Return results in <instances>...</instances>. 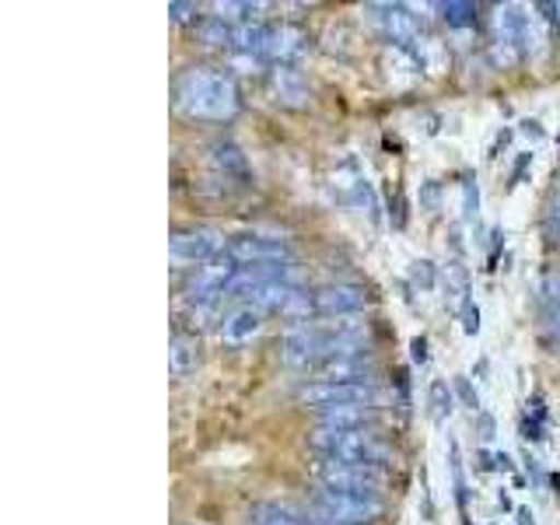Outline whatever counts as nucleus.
Listing matches in <instances>:
<instances>
[{
  "label": "nucleus",
  "instance_id": "obj_1",
  "mask_svg": "<svg viewBox=\"0 0 560 525\" xmlns=\"http://www.w3.org/2000/svg\"><path fill=\"white\" fill-rule=\"evenodd\" d=\"M175 109L186 119H207V122H224L242 109V92L235 78L224 67H186L175 78Z\"/></svg>",
  "mask_w": 560,
  "mask_h": 525
},
{
  "label": "nucleus",
  "instance_id": "obj_2",
  "mask_svg": "<svg viewBox=\"0 0 560 525\" xmlns=\"http://www.w3.org/2000/svg\"><path fill=\"white\" fill-rule=\"evenodd\" d=\"M308 445L315 452H323L326 459H340V463H361V466H378L389 469L396 463V452L389 442H382L372 431H329L319 428L308 434Z\"/></svg>",
  "mask_w": 560,
  "mask_h": 525
},
{
  "label": "nucleus",
  "instance_id": "obj_3",
  "mask_svg": "<svg viewBox=\"0 0 560 525\" xmlns=\"http://www.w3.org/2000/svg\"><path fill=\"white\" fill-rule=\"evenodd\" d=\"M315 518L347 522V525H368L385 515V501L375 494H361V490H329L319 487L312 498Z\"/></svg>",
  "mask_w": 560,
  "mask_h": 525
},
{
  "label": "nucleus",
  "instance_id": "obj_4",
  "mask_svg": "<svg viewBox=\"0 0 560 525\" xmlns=\"http://www.w3.org/2000/svg\"><path fill=\"white\" fill-rule=\"evenodd\" d=\"M378 385L375 382H308L298 389V399L319 410H332V407H375L378 402Z\"/></svg>",
  "mask_w": 560,
  "mask_h": 525
},
{
  "label": "nucleus",
  "instance_id": "obj_5",
  "mask_svg": "<svg viewBox=\"0 0 560 525\" xmlns=\"http://www.w3.org/2000/svg\"><path fill=\"white\" fill-rule=\"evenodd\" d=\"M312 477L319 480V487H329V490H361V494H375L378 498L382 487L389 483V469L323 459V463L312 466Z\"/></svg>",
  "mask_w": 560,
  "mask_h": 525
},
{
  "label": "nucleus",
  "instance_id": "obj_6",
  "mask_svg": "<svg viewBox=\"0 0 560 525\" xmlns=\"http://www.w3.org/2000/svg\"><path fill=\"white\" fill-rule=\"evenodd\" d=\"M228 249L214 228H175L168 238V253L175 262H210Z\"/></svg>",
  "mask_w": 560,
  "mask_h": 525
},
{
  "label": "nucleus",
  "instance_id": "obj_7",
  "mask_svg": "<svg viewBox=\"0 0 560 525\" xmlns=\"http://www.w3.org/2000/svg\"><path fill=\"white\" fill-rule=\"evenodd\" d=\"M224 253L232 256L238 267H262V262H288L291 245L277 235H235L228 242Z\"/></svg>",
  "mask_w": 560,
  "mask_h": 525
},
{
  "label": "nucleus",
  "instance_id": "obj_8",
  "mask_svg": "<svg viewBox=\"0 0 560 525\" xmlns=\"http://www.w3.org/2000/svg\"><path fill=\"white\" fill-rule=\"evenodd\" d=\"M280 361L291 368H315L323 361V332L315 323H294L280 337Z\"/></svg>",
  "mask_w": 560,
  "mask_h": 525
},
{
  "label": "nucleus",
  "instance_id": "obj_9",
  "mask_svg": "<svg viewBox=\"0 0 560 525\" xmlns=\"http://www.w3.org/2000/svg\"><path fill=\"white\" fill-rule=\"evenodd\" d=\"M368 291L361 284H350V280H340V284H326L312 294V308L315 315H329V319H343V315H358L361 308H368Z\"/></svg>",
  "mask_w": 560,
  "mask_h": 525
},
{
  "label": "nucleus",
  "instance_id": "obj_10",
  "mask_svg": "<svg viewBox=\"0 0 560 525\" xmlns=\"http://www.w3.org/2000/svg\"><path fill=\"white\" fill-rule=\"evenodd\" d=\"M308 52V32L294 22H280V25H270V39H267V49H262V57L273 60V67H294V60H302Z\"/></svg>",
  "mask_w": 560,
  "mask_h": 525
},
{
  "label": "nucleus",
  "instance_id": "obj_11",
  "mask_svg": "<svg viewBox=\"0 0 560 525\" xmlns=\"http://www.w3.org/2000/svg\"><path fill=\"white\" fill-rule=\"evenodd\" d=\"M315 382H375V354H343L319 361Z\"/></svg>",
  "mask_w": 560,
  "mask_h": 525
},
{
  "label": "nucleus",
  "instance_id": "obj_12",
  "mask_svg": "<svg viewBox=\"0 0 560 525\" xmlns=\"http://www.w3.org/2000/svg\"><path fill=\"white\" fill-rule=\"evenodd\" d=\"M332 189H337V197L343 203H350V207L368 210V214H375V210H378L372 183L364 179V172L354 162H343L337 172H332Z\"/></svg>",
  "mask_w": 560,
  "mask_h": 525
},
{
  "label": "nucleus",
  "instance_id": "obj_13",
  "mask_svg": "<svg viewBox=\"0 0 560 525\" xmlns=\"http://www.w3.org/2000/svg\"><path fill=\"white\" fill-rule=\"evenodd\" d=\"M375 28L393 43H413L417 39V18L407 4H368Z\"/></svg>",
  "mask_w": 560,
  "mask_h": 525
},
{
  "label": "nucleus",
  "instance_id": "obj_14",
  "mask_svg": "<svg viewBox=\"0 0 560 525\" xmlns=\"http://www.w3.org/2000/svg\"><path fill=\"white\" fill-rule=\"evenodd\" d=\"M267 81H270V95L280 105H288V109H305L308 98H312L308 81L298 67H273Z\"/></svg>",
  "mask_w": 560,
  "mask_h": 525
},
{
  "label": "nucleus",
  "instance_id": "obj_15",
  "mask_svg": "<svg viewBox=\"0 0 560 525\" xmlns=\"http://www.w3.org/2000/svg\"><path fill=\"white\" fill-rule=\"evenodd\" d=\"M259 332H262V312L256 305H242L224 319L221 340L228 347H245V343H253Z\"/></svg>",
  "mask_w": 560,
  "mask_h": 525
},
{
  "label": "nucleus",
  "instance_id": "obj_16",
  "mask_svg": "<svg viewBox=\"0 0 560 525\" xmlns=\"http://www.w3.org/2000/svg\"><path fill=\"white\" fill-rule=\"evenodd\" d=\"M200 361H203L200 340L192 337V332H179V329H175V337L168 340V372L175 378H189L200 368Z\"/></svg>",
  "mask_w": 560,
  "mask_h": 525
},
{
  "label": "nucleus",
  "instance_id": "obj_17",
  "mask_svg": "<svg viewBox=\"0 0 560 525\" xmlns=\"http://www.w3.org/2000/svg\"><path fill=\"white\" fill-rule=\"evenodd\" d=\"M378 413L375 407H332V410H319V428L329 431H364V424H372Z\"/></svg>",
  "mask_w": 560,
  "mask_h": 525
},
{
  "label": "nucleus",
  "instance_id": "obj_18",
  "mask_svg": "<svg viewBox=\"0 0 560 525\" xmlns=\"http://www.w3.org/2000/svg\"><path fill=\"white\" fill-rule=\"evenodd\" d=\"M210 162H214V168L224 175V179L249 183V162H245V154L238 151V144H232V140H218V144L210 148Z\"/></svg>",
  "mask_w": 560,
  "mask_h": 525
},
{
  "label": "nucleus",
  "instance_id": "obj_19",
  "mask_svg": "<svg viewBox=\"0 0 560 525\" xmlns=\"http://www.w3.org/2000/svg\"><path fill=\"white\" fill-rule=\"evenodd\" d=\"M221 323V302H189L186 315H183V326L179 332H203V329H214Z\"/></svg>",
  "mask_w": 560,
  "mask_h": 525
},
{
  "label": "nucleus",
  "instance_id": "obj_20",
  "mask_svg": "<svg viewBox=\"0 0 560 525\" xmlns=\"http://www.w3.org/2000/svg\"><path fill=\"white\" fill-rule=\"evenodd\" d=\"M267 39H270V25H262V22H242L235 28L232 46L238 52H259V57H262V49H267Z\"/></svg>",
  "mask_w": 560,
  "mask_h": 525
},
{
  "label": "nucleus",
  "instance_id": "obj_21",
  "mask_svg": "<svg viewBox=\"0 0 560 525\" xmlns=\"http://www.w3.org/2000/svg\"><path fill=\"white\" fill-rule=\"evenodd\" d=\"M197 39L207 46V49H221V46H232L235 39V28H228V22H221V18H203V22L197 25Z\"/></svg>",
  "mask_w": 560,
  "mask_h": 525
},
{
  "label": "nucleus",
  "instance_id": "obj_22",
  "mask_svg": "<svg viewBox=\"0 0 560 525\" xmlns=\"http://www.w3.org/2000/svg\"><path fill=\"white\" fill-rule=\"evenodd\" d=\"M253 525H312V518L294 515L291 508H280V504H256Z\"/></svg>",
  "mask_w": 560,
  "mask_h": 525
},
{
  "label": "nucleus",
  "instance_id": "obj_23",
  "mask_svg": "<svg viewBox=\"0 0 560 525\" xmlns=\"http://www.w3.org/2000/svg\"><path fill=\"white\" fill-rule=\"evenodd\" d=\"M477 4H459V0H448V4H442V18L448 22V28H466L477 22Z\"/></svg>",
  "mask_w": 560,
  "mask_h": 525
},
{
  "label": "nucleus",
  "instance_id": "obj_24",
  "mask_svg": "<svg viewBox=\"0 0 560 525\" xmlns=\"http://www.w3.org/2000/svg\"><path fill=\"white\" fill-rule=\"evenodd\" d=\"M428 402H431V417L434 420H445L452 413V389H448V382H431V393H428Z\"/></svg>",
  "mask_w": 560,
  "mask_h": 525
},
{
  "label": "nucleus",
  "instance_id": "obj_25",
  "mask_svg": "<svg viewBox=\"0 0 560 525\" xmlns=\"http://www.w3.org/2000/svg\"><path fill=\"white\" fill-rule=\"evenodd\" d=\"M529 417H525V438H536V442H539V438H542V417H547V413H542V399L536 396V399H529Z\"/></svg>",
  "mask_w": 560,
  "mask_h": 525
},
{
  "label": "nucleus",
  "instance_id": "obj_26",
  "mask_svg": "<svg viewBox=\"0 0 560 525\" xmlns=\"http://www.w3.org/2000/svg\"><path fill=\"white\" fill-rule=\"evenodd\" d=\"M477 210H480V189H477V183H472V175H466L463 179V214L477 218Z\"/></svg>",
  "mask_w": 560,
  "mask_h": 525
},
{
  "label": "nucleus",
  "instance_id": "obj_27",
  "mask_svg": "<svg viewBox=\"0 0 560 525\" xmlns=\"http://www.w3.org/2000/svg\"><path fill=\"white\" fill-rule=\"evenodd\" d=\"M455 393H459V399L466 402V407L469 410H477L480 407V396H477V389H472V385H469V378H455Z\"/></svg>",
  "mask_w": 560,
  "mask_h": 525
},
{
  "label": "nucleus",
  "instance_id": "obj_28",
  "mask_svg": "<svg viewBox=\"0 0 560 525\" xmlns=\"http://www.w3.org/2000/svg\"><path fill=\"white\" fill-rule=\"evenodd\" d=\"M413 280L420 288H434V267L428 259H420V262H413Z\"/></svg>",
  "mask_w": 560,
  "mask_h": 525
},
{
  "label": "nucleus",
  "instance_id": "obj_29",
  "mask_svg": "<svg viewBox=\"0 0 560 525\" xmlns=\"http://www.w3.org/2000/svg\"><path fill=\"white\" fill-rule=\"evenodd\" d=\"M463 326H466L469 337H472V332H480V312H477V305H472V302L463 305Z\"/></svg>",
  "mask_w": 560,
  "mask_h": 525
},
{
  "label": "nucleus",
  "instance_id": "obj_30",
  "mask_svg": "<svg viewBox=\"0 0 560 525\" xmlns=\"http://www.w3.org/2000/svg\"><path fill=\"white\" fill-rule=\"evenodd\" d=\"M168 14H172V22H189V18L197 14V4H168Z\"/></svg>",
  "mask_w": 560,
  "mask_h": 525
},
{
  "label": "nucleus",
  "instance_id": "obj_31",
  "mask_svg": "<svg viewBox=\"0 0 560 525\" xmlns=\"http://www.w3.org/2000/svg\"><path fill=\"white\" fill-rule=\"evenodd\" d=\"M410 350H413V361H417V364H424V361H428V340H424V337H417V340L410 343Z\"/></svg>",
  "mask_w": 560,
  "mask_h": 525
},
{
  "label": "nucleus",
  "instance_id": "obj_32",
  "mask_svg": "<svg viewBox=\"0 0 560 525\" xmlns=\"http://www.w3.org/2000/svg\"><path fill=\"white\" fill-rule=\"evenodd\" d=\"M424 207L428 210L438 207V183H424Z\"/></svg>",
  "mask_w": 560,
  "mask_h": 525
},
{
  "label": "nucleus",
  "instance_id": "obj_33",
  "mask_svg": "<svg viewBox=\"0 0 560 525\" xmlns=\"http://www.w3.org/2000/svg\"><path fill=\"white\" fill-rule=\"evenodd\" d=\"M529 158H533V154H522V158H518V165H515V172H512V186L522 183V175H525V165H529Z\"/></svg>",
  "mask_w": 560,
  "mask_h": 525
},
{
  "label": "nucleus",
  "instance_id": "obj_34",
  "mask_svg": "<svg viewBox=\"0 0 560 525\" xmlns=\"http://www.w3.org/2000/svg\"><path fill=\"white\" fill-rule=\"evenodd\" d=\"M547 238H550L553 245H560V221H553V218L547 221Z\"/></svg>",
  "mask_w": 560,
  "mask_h": 525
},
{
  "label": "nucleus",
  "instance_id": "obj_35",
  "mask_svg": "<svg viewBox=\"0 0 560 525\" xmlns=\"http://www.w3.org/2000/svg\"><path fill=\"white\" fill-rule=\"evenodd\" d=\"M550 214H553V221H560V192H557L553 203H550Z\"/></svg>",
  "mask_w": 560,
  "mask_h": 525
},
{
  "label": "nucleus",
  "instance_id": "obj_36",
  "mask_svg": "<svg viewBox=\"0 0 560 525\" xmlns=\"http://www.w3.org/2000/svg\"><path fill=\"white\" fill-rule=\"evenodd\" d=\"M312 525H347V522H329V518H312Z\"/></svg>",
  "mask_w": 560,
  "mask_h": 525
},
{
  "label": "nucleus",
  "instance_id": "obj_37",
  "mask_svg": "<svg viewBox=\"0 0 560 525\" xmlns=\"http://www.w3.org/2000/svg\"><path fill=\"white\" fill-rule=\"evenodd\" d=\"M518 518H522V525H533V515L525 512V508H522V512H518Z\"/></svg>",
  "mask_w": 560,
  "mask_h": 525
},
{
  "label": "nucleus",
  "instance_id": "obj_38",
  "mask_svg": "<svg viewBox=\"0 0 560 525\" xmlns=\"http://www.w3.org/2000/svg\"><path fill=\"white\" fill-rule=\"evenodd\" d=\"M557 22H560V4H557Z\"/></svg>",
  "mask_w": 560,
  "mask_h": 525
},
{
  "label": "nucleus",
  "instance_id": "obj_39",
  "mask_svg": "<svg viewBox=\"0 0 560 525\" xmlns=\"http://www.w3.org/2000/svg\"><path fill=\"white\" fill-rule=\"evenodd\" d=\"M557 337H560V326H557Z\"/></svg>",
  "mask_w": 560,
  "mask_h": 525
}]
</instances>
